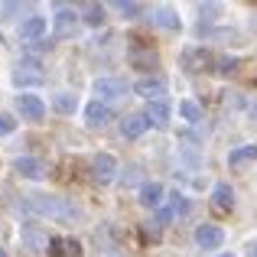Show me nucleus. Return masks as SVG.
I'll use <instances>...</instances> for the list:
<instances>
[{"label": "nucleus", "mask_w": 257, "mask_h": 257, "mask_svg": "<svg viewBox=\"0 0 257 257\" xmlns=\"http://www.w3.org/2000/svg\"><path fill=\"white\" fill-rule=\"evenodd\" d=\"M23 208H26V212H33V215H43V218H65V221L78 218V208L75 205H69V202H62V199H49V195L26 199Z\"/></svg>", "instance_id": "obj_1"}, {"label": "nucleus", "mask_w": 257, "mask_h": 257, "mask_svg": "<svg viewBox=\"0 0 257 257\" xmlns=\"http://www.w3.org/2000/svg\"><path fill=\"white\" fill-rule=\"evenodd\" d=\"M91 88H94V94H98V101L127 98V91H131V85H127L124 78H98V82H94Z\"/></svg>", "instance_id": "obj_2"}, {"label": "nucleus", "mask_w": 257, "mask_h": 257, "mask_svg": "<svg viewBox=\"0 0 257 257\" xmlns=\"http://www.w3.org/2000/svg\"><path fill=\"white\" fill-rule=\"evenodd\" d=\"M17 111H20V117H23V120H33V124H39V120L46 117L43 98H36V94H26V91L17 98Z\"/></svg>", "instance_id": "obj_3"}, {"label": "nucleus", "mask_w": 257, "mask_h": 257, "mask_svg": "<svg viewBox=\"0 0 257 257\" xmlns=\"http://www.w3.org/2000/svg\"><path fill=\"white\" fill-rule=\"evenodd\" d=\"M91 176H94V182H101V186L114 182V176H117V160H114L111 153H98V157L91 160Z\"/></svg>", "instance_id": "obj_4"}, {"label": "nucleus", "mask_w": 257, "mask_h": 257, "mask_svg": "<svg viewBox=\"0 0 257 257\" xmlns=\"http://www.w3.org/2000/svg\"><path fill=\"white\" fill-rule=\"evenodd\" d=\"M82 20V13H75L72 7H59L56 10V20H52V26H56V39H69L72 33H75V23Z\"/></svg>", "instance_id": "obj_5"}, {"label": "nucleus", "mask_w": 257, "mask_h": 257, "mask_svg": "<svg viewBox=\"0 0 257 257\" xmlns=\"http://www.w3.org/2000/svg\"><path fill=\"white\" fill-rule=\"evenodd\" d=\"M13 82H17V85H36V82H43V65H39L36 59L26 56L23 62L17 65V72H13Z\"/></svg>", "instance_id": "obj_6"}, {"label": "nucleus", "mask_w": 257, "mask_h": 257, "mask_svg": "<svg viewBox=\"0 0 257 257\" xmlns=\"http://www.w3.org/2000/svg\"><path fill=\"white\" fill-rule=\"evenodd\" d=\"M221 241H225V231L218 225H199L195 228V244L202 251H215V247H221Z\"/></svg>", "instance_id": "obj_7"}, {"label": "nucleus", "mask_w": 257, "mask_h": 257, "mask_svg": "<svg viewBox=\"0 0 257 257\" xmlns=\"http://www.w3.org/2000/svg\"><path fill=\"white\" fill-rule=\"evenodd\" d=\"M182 65H186V72H205L208 65L215 69V59L205 46H199V49H189L186 56H182Z\"/></svg>", "instance_id": "obj_8"}, {"label": "nucleus", "mask_w": 257, "mask_h": 257, "mask_svg": "<svg viewBox=\"0 0 257 257\" xmlns=\"http://www.w3.org/2000/svg\"><path fill=\"white\" fill-rule=\"evenodd\" d=\"M111 117H114L111 107H107L104 101H98V98L85 107V124L88 127H104V124H111Z\"/></svg>", "instance_id": "obj_9"}, {"label": "nucleus", "mask_w": 257, "mask_h": 257, "mask_svg": "<svg viewBox=\"0 0 257 257\" xmlns=\"http://www.w3.org/2000/svg\"><path fill=\"white\" fill-rule=\"evenodd\" d=\"M13 170H17L23 179H46V163L36 157H20L17 163H13Z\"/></svg>", "instance_id": "obj_10"}, {"label": "nucleus", "mask_w": 257, "mask_h": 257, "mask_svg": "<svg viewBox=\"0 0 257 257\" xmlns=\"http://www.w3.org/2000/svg\"><path fill=\"white\" fill-rule=\"evenodd\" d=\"M49 257H82V244L75 238H49Z\"/></svg>", "instance_id": "obj_11"}, {"label": "nucleus", "mask_w": 257, "mask_h": 257, "mask_svg": "<svg viewBox=\"0 0 257 257\" xmlns=\"http://www.w3.org/2000/svg\"><path fill=\"white\" fill-rule=\"evenodd\" d=\"M134 91L137 94H144V98H157V101H163V91H166V82L160 75H153V78H140L137 85H134Z\"/></svg>", "instance_id": "obj_12"}, {"label": "nucleus", "mask_w": 257, "mask_h": 257, "mask_svg": "<svg viewBox=\"0 0 257 257\" xmlns=\"http://www.w3.org/2000/svg\"><path fill=\"white\" fill-rule=\"evenodd\" d=\"M140 205L144 208H163V186L160 182H144L140 186Z\"/></svg>", "instance_id": "obj_13"}, {"label": "nucleus", "mask_w": 257, "mask_h": 257, "mask_svg": "<svg viewBox=\"0 0 257 257\" xmlns=\"http://www.w3.org/2000/svg\"><path fill=\"white\" fill-rule=\"evenodd\" d=\"M150 131V120H147V114H131V117H124V124H120V134H124L127 140L140 137V134Z\"/></svg>", "instance_id": "obj_14"}, {"label": "nucleus", "mask_w": 257, "mask_h": 257, "mask_svg": "<svg viewBox=\"0 0 257 257\" xmlns=\"http://www.w3.org/2000/svg\"><path fill=\"white\" fill-rule=\"evenodd\" d=\"M144 114L150 120V127H170V104L166 101H150V107Z\"/></svg>", "instance_id": "obj_15"}, {"label": "nucleus", "mask_w": 257, "mask_h": 257, "mask_svg": "<svg viewBox=\"0 0 257 257\" xmlns=\"http://www.w3.org/2000/svg\"><path fill=\"white\" fill-rule=\"evenodd\" d=\"M212 202H215V208H218V212H231V208H234L231 186H228V182H218V186H215V192H212Z\"/></svg>", "instance_id": "obj_16"}, {"label": "nucleus", "mask_w": 257, "mask_h": 257, "mask_svg": "<svg viewBox=\"0 0 257 257\" xmlns=\"http://www.w3.org/2000/svg\"><path fill=\"white\" fill-rule=\"evenodd\" d=\"M46 26H49L46 17H26L23 23H20V36H23V39H39L46 33Z\"/></svg>", "instance_id": "obj_17"}, {"label": "nucleus", "mask_w": 257, "mask_h": 257, "mask_svg": "<svg viewBox=\"0 0 257 257\" xmlns=\"http://www.w3.org/2000/svg\"><path fill=\"white\" fill-rule=\"evenodd\" d=\"M153 26H160V30H179V17L170 7H157L153 10Z\"/></svg>", "instance_id": "obj_18"}, {"label": "nucleus", "mask_w": 257, "mask_h": 257, "mask_svg": "<svg viewBox=\"0 0 257 257\" xmlns=\"http://www.w3.org/2000/svg\"><path fill=\"white\" fill-rule=\"evenodd\" d=\"M251 160H257V144H244L228 153V166H241V163H251Z\"/></svg>", "instance_id": "obj_19"}, {"label": "nucleus", "mask_w": 257, "mask_h": 257, "mask_svg": "<svg viewBox=\"0 0 257 257\" xmlns=\"http://www.w3.org/2000/svg\"><path fill=\"white\" fill-rule=\"evenodd\" d=\"M52 107H56L59 114H75V107H78V98L72 91H59L56 98H52Z\"/></svg>", "instance_id": "obj_20"}, {"label": "nucleus", "mask_w": 257, "mask_h": 257, "mask_svg": "<svg viewBox=\"0 0 257 257\" xmlns=\"http://www.w3.org/2000/svg\"><path fill=\"white\" fill-rule=\"evenodd\" d=\"M104 7H101V4H85L82 7V20H85V23H91V26H101V23H104Z\"/></svg>", "instance_id": "obj_21"}, {"label": "nucleus", "mask_w": 257, "mask_h": 257, "mask_svg": "<svg viewBox=\"0 0 257 257\" xmlns=\"http://www.w3.org/2000/svg\"><path fill=\"white\" fill-rule=\"evenodd\" d=\"M238 59L234 56H218L215 59V72H218V75H234V69H238Z\"/></svg>", "instance_id": "obj_22"}, {"label": "nucleus", "mask_w": 257, "mask_h": 257, "mask_svg": "<svg viewBox=\"0 0 257 257\" xmlns=\"http://www.w3.org/2000/svg\"><path fill=\"white\" fill-rule=\"evenodd\" d=\"M179 114L189 120V124H199V120H202V111H199V104H195V101H182V104H179Z\"/></svg>", "instance_id": "obj_23"}, {"label": "nucleus", "mask_w": 257, "mask_h": 257, "mask_svg": "<svg viewBox=\"0 0 257 257\" xmlns=\"http://www.w3.org/2000/svg\"><path fill=\"white\" fill-rule=\"evenodd\" d=\"M170 212H173V218H176V215H186V212H189V199H186L182 192H173V195H170Z\"/></svg>", "instance_id": "obj_24"}, {"label": "nucleus", "mask_w": 257, "mask_h": 257, "mask_svg": "<svg viewBox=\"0 0 257 257\" xmlns=\"http://www.w3.org/2000/svg\"><path fill=\"white\" fill-rule=\"evenodd\" d=\"M114 10L124 13V17H140V13H144V4H127V0H117Z\"/></svg>", "instance_id": "obj_25"}, {"label": "nucleus", "mask_w": 257, "mask_h": 257, "mask_svg": "<svg viewBox=\"0 0 257 257\" xmlns=\"http://www.w3.org/2000/svg\"><path fill=\"white\" fill-rule=\"evenodd\" d=\"M17 131V120L10 117V114H0V137H7V134Z\"/></svg>", "instance_id": "obj_26"}, {"label": "nucleus", "mask_w": 257, "mask_h": 257, "mask_svg": "<svg viewBox=\"0 0 257 257\" xmlns=\"http://www.w3.org/2000/svg\"><path fill=\"white\" fill-rule=\"evenodd\" d=\"M251 257H257V241H254V244H251Z\"/></svg>", "instance_id": "obj_27"}, {"label": "nucleus", "mask_w": 257, "mask_h": 257, "mask_svg": "<svg viewBox=\"0 0 257 257\" xmlns=\"http://www.w3.org/2000/svg\"><path fill=\"white\" fill-rule=\"evenodd\" d=\"M251 114H254V117H257V104H251Z\"/></svg>", "instance_id": "obj_28"}, {"label": "nucleus", "mask_w": 257, "mask_h": 257, "mask_svg": "<svg viewBox=\"0 0 257 257\" xmlns=\"http://www.w3.org/2000/svg\"><path fill=\"white\" fill-rule=\"evenodd\" d=\"M218 257H234V254H218Z\"/></svg>", "instance_id": "obj_29"}, {"label": "nucleus", "mask_w": 257, "mask_h": 257, "mask_svg": "<svg viewBox=\"0 0 257 257\" xmlns=\"http://www.w3.org/2000/svg\"><path fill=\"white\" fill-rule=\"evenodd\" d=\"M0 257H7V251H0Z\"/></svg>", "instance_id": "obj_30"}]
</instances>
